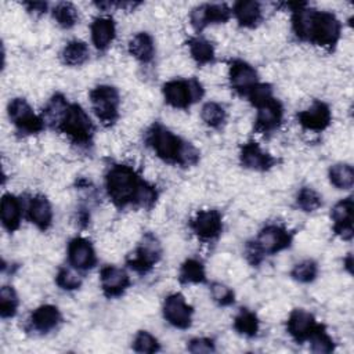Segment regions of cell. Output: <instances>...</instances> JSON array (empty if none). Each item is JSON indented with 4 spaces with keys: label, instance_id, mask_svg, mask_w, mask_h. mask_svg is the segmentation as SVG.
I'll return each mask as SVG.
<instances>
[{
    "label": "cell",
    "instance_id": "37",
    "mask_svg": "<svg viewBox=\"0 0 354 354\" xmlns=\"http://www.w3.org/2000/svg\"><path fill=\"white\" fill-rule=\"evenodd\" d=\"M55 283L64 290H76L82 286V277L72 266L61 267L55 275Z\"/></svg>",
    "mask_w": 354,
    "mask_h": 354
},
{
    "label": "cell",
    "instance_id": "22",
    "mask_svg": "<svg viewBox=\"0 0 354 354\" xmlns=\"http://www.w3.org/2000/svg\"><path fill=\"white\" fill-rule=\"evenodd\" d=\"M28 218L40 231H47L53 224V207L44 195H35L28 203Z\"/></svg>",
    "mask_w": 354,
    "mask_h": 354
},
{
    "label": "cell",
    "instance_id": "44",
    "mask_svg": "<svg viewBox=\"0 0 354 354\" xmlns=\"http://www.w3.org/2000/svg\"><path fill=\"white\" fill-rule=\"evenodd\" d=\"M351 266H353V257H351V254H348V256L344 259V267L347 268L348 272H351V268H353Z\"/></svg>",
    "mask_w": 354,
    "mask_h": 354
},
{
    "label": "cell",
    "instance_id": "34",
    "mask_svg": "<svg viewBox=\"0 0 354 354\" xmlns=\"http://www.w3.org/2000/svg\"><path fill=\"white\" fill-rule=\"evenodd\" d=\"M307 342H310L311 351L318 353V354H329L335 350V342L328 335L325 325H322V324H318L315 326V329L313 330V333L310 335Z\"/></svg>",
    "mask_w": 354,
    "mask_h": 354
},
{
    "label": "cell",
    "instance_id": "11",
    "mask_svg": "<svg viewBox=\"0 0 354 354\" xmlns=\"http://www.w3.org/2000/svg\"><path fill=\"white\" fill-rule=\"evenodd\" d=\"M189 228L202 242H212L217 239L223 231V216L216 209L199 210L195 217L189 220Z\"/></svg>",
    "mask_w": 354,
    "mask_h": 354
},
{
    "label": "cell",
    "instance_id": "29",
    "mask_svg": "<svg viewBox=\"0 0 354 354\" xmlns=\"http://www.w3.org/2000/svg\"><path fill=\"white\" fill-rule=\"evenodd\" d=\"M178 281L184 285L206 282V272H205L203 263L194 257L187 259L180 267Z\"/></svg>",
    "mask_w": 354,
    "mask_h": 354
},
{
    "label": "cell",
    "instance_id": "24",
    "mask_svg": "<svg viewBox=\"0 0 354 354\" xmlns=\"http://www.w3.org/2000/svg\"><path fill=\"white\" fill-rule=\"evenodd\" d=\"M231 11L238 24L243 28H256L263 21L261 4L254 0L236 1Z\"/></svg>",
    "mask_w": 354,
    "mask_h": 354
},
{
    "label": "cell",
    "instance_id": "19",
    "mask_svg": "<svg viewBox=\"0 0 354 354\" xmlns=\"http://www.w3.org/2000/svg\"><path fill=\"white\" fill-rule=\"evenodd\" d=\"M61 322L62 315L58 307L53 304H43L32 311L28 319V329L39 335H47L57 329Z\"/></svg>",
    "mask_w": 354,
    "mask_h": 354
},
{
    "label": "cell",
    "instance_id": "28",
    "mask_svg": "<svg viewBox=\"0 0 354 354\" xmlns=\"http://www.w3.org/2000/svg\"><path fill=\"white\" fill-rule=\"evenodd\" d=\"M88 46L82 40L68 41L61 51V59L68 66H80L88 59Z\"/></svg>",
    "mask_w": 354,
    "mask_h": 354
},
{
    "label": "cell",
    "instance_id": "36",
    "mask_svg": "<svg viewBox=\"0 0 354 354\" xmlns=\"http://www.w3.org/2000/svg\"><path fill=\"white\" fill-rule=\"evenodd\" d=\"M296 206L303 212H315L322 206V196L310 187H303L296 195Z\"/></svg>",
    "mask_w": 354,
    "mask_h": 354
},
{
    "label": "cell",
    "instance_id": "12",
    "mask_svg": "<svg viewBox=\"0 0 354 354\" xmlns=\"http://www.w3.org/2000/svg\"><path fill=\"white\" fill-rule=\"evenodd\" d=\"M163 318L177 329H188L192 324L194 308L189 306L181 293L169 295L162 307Z\"/></svg>",
    "mask_w": 354,
    "mask_h": 354
},
{
    "label": "cell",
    "instance_id": "2",
    "mask_svg": "<svg viewBox=\"0 0 354 354\" xmlns=\"http://www.w3.org/2000/svg\"><path fill=\"white\" fill-rule=\"evenodd\" d=\"M105 189L118 209H152L158 201V191L147 183L131 166L112 165L105 173Z\"/></svg>",
    "mask_w": 354,
    "mask_h": 354
},
{
    "label": "cell",
    "instance_id": "23",
    "mask_svg": "<svg viewBox=\"0 0 354 354\" xmlns=\"http://www.w3.org/2000/svg\"><path fill=\"white\" fill-rule=\"evenodd\" d=\"M91 40L98 51H105L115 39L116 26L109 17H97L90 25Z\"/></svg>",
    "mask_w": 354,
    "mask_h": 354
},
{
    "label": "cell",
    "instance_id": "3",
    "mask_svg": "<svg viewBox=\"0 0 354 354\" xmlns=\"http://www.w3.org/2000/svg\"><path fill=\"white\" fill-rule=\"evenodd\" d=\"M285 6L292 11V30L299 40L326 50L335 48L342 35V24L335 14L311 8L307 3Z\"/></svg>",
    "mask_w": 354,
    "mask_h": 354
},
{
    "label": "cell",
    "instance_id": "41",
    "mask_svg": "<svg viewBox=\"0 0 354 354\" xmlns=\"http://www.w3.org/2000/svg\"><path fill=\"white\" fill-rule=\"evenodd\" d=\"M210 295H212L213 300L221 307L231 306L235 301L234 290L221 282H213L210 285Z\"/></svg>",
    "mask_w": 354,
    "mask_h": 354
},
{
    "label": "cell",
    "instance_id": "14",
    "mask_svg": "<svg viewBox=\"0 0 354 354\" xmlns=\"http://www.w3.org/2000/svg\"><path fill=\"white\" fill-rule=\"evenodd\" d=\"M228 76L231 88L242 97H245L256 83H259L257 71L246 61L238 58L230 61Z\"/></svg>",
    "mask_w": 354,
    "mask_h": 354
},
{
    "label": "cell",
    "instance_id": "38",
    "mask_svg": "<svg viewBox=\"0 0 354 354\" xmlns=\"http://www.w3.org/2000/svg\"><path fill=\"white\" fill-rule=\"evenodd\" d=\"M318 275V264L314 260H303L293 266L290 277L301 283L313 282Z\"/></svg>",
    "mask_w": 354,
    "mask_h": 354
},
{
    "label": "cell",
    "instance_id": "31",
    "mask_svg": "<svg viewBox=\"0 0 354 354\" xmlns=\"http://www.w3.org/2000/svg\"><path fill=\"white\" fill-rule=\"evenodd\" d=\"M329 181L337 189H350L354 185V169L347 163H336L329 169Z\"/></svg>",
    "mask_w": 354,
    "mask_h": 354
},
{
    "label": "cell",
    "instance_id": "40",
    "mask_svg": "<svg viewBox=\"0 0 354 354\" xmlns=\"http://www.w3.org/2000/svg\"><path fill=\"white\" fill-rule=\"evenodd\" d=\"M248 100H249V102L253 105V106H256V108H259L260 105H263V104H266L267 101H270L271 98H274V94H272V86L271 84H268V83H256L249 91H248V94L245 95Z\"/></svg>",
    "mask_w": 354,
    "mask_h": 354
},
{
    "label": "cell",
    "instance_id": "32",
    "mask_svg": "<svg viewBox=\"0 0 354 354\" xmlns=\"http://www.w3.org/2000/svg\"><path fill=\"white\" fill-rule=\"evenodd\" d=\"M201 118L205 122V124H207L212 129L218 130L225 124L227 112H225L224 106L220 105L218 102L209 101L202 106Z\"/></svg>",
    "mask_w": 354,
    "mask_h": 354
},
{
    "label": "cell",
    "instance_id": "17",
    "mask_svg": "<svg viewBox=\"0 0 354 354\" xmlns=\"http://www.w3.org/2000/svg\"><path fill=\"white\" fill-rule=\"evenodd\" d=\"M101 289L105 297L115 299L120 297L131 285L129 274L116 266H105L100 271Z\"/></svg>",
    "mask_w": 354,
    "mask_h": 354
},
{
    "label": "cell",
    "instance_id": "1",
    "mask_svg": "<svg viewBox=\"0 0 354 354\" xmlns=\"http://www.w3.org/2000/svg\"><path fill=\"white\" fill-rule=\"evenodd\" d=\"M41 118L46 126L65 134L77 148L88 149L93 145L94 123L79 104L69 102L62 94L57 93L50 98Z\"/></svg>",
    "mask_w": 354,
    "mask_h": 354
},
{
    "label": "cell",
    "instance_id": "26",
    "mask_svg": "<svg viewBox=\"0 0 354 354\" xmlns=\"http://www.w3.org/2000/svg\"><path fill=\"white\" fill-rule=\"evenodd\" d=\"M129 53L142 65H148L155 57V43L149 33L138 32L129 40Z\"/></svg>",
    "mask_w": 354,
    "mask_h": 354
},
{
    "label": "cell",
    "instance_id": "33",
    "mask_svg": "<svg viewBox=\"0 0 354 354\" xmlns=\"http://www.w3.org/2000/svg\"><path fill=\"white\" fill-rule=\"evenodd\" d=\"M53 18L55 19V22L64 28V29H71L73 28L77 21H79V14H77V8L68 1H62L55 4V7L53 8Z\"/></svg>",
    "mask_w": 354,
    "mask_h": 354
},
{
    "label": "cell",
    "instance_id": "5",
    "mask_svg": "<svg viewBox=\"0 0 354 354\" xmlns=\"http://www.w3.org/2000/svg\"><path fill=\"white\" fill-rule=\"evenodd\" d=\"M293 232H290L285 225L268 224L263 227L257 236L248 242L246 257L252 266H257L263 261L266 256L277 254L292 245Z\"/></svg>",
    "mask_w": 354,
    "mask_h": 354
},
{
    "label": "cell",
    "instance_id": "35",
    "mask_svg": "<svg viewBox=\"0 0 354 354\" xmlns=\"http://www.w3.org/2000/svg\"><path fill=\"white\" fill-rule=\"evenodd\" d=\"M19 307V299L15 289L10 285H4L0 289V315L3 319L12 318Z\"/></svg>",
    "mask_w": 354,
    "mask_h": 354
},
{
    "label": "cell",
    "instance_id": "39",
    "mask_svg": "<svg viewBox=\"0 0 354 354\" xmlns=\"http://www.w3.org/2000/svg\"><path fill=\"white\" fill-rule=\"evenodd\" d=\"M133 350L137 353L152 354V353H156L160 350V344L153 335H151L147 330H140V332H137V335L133 340Z\"/></svg>",
    "mask_w": 354,
    "mask_h": 354
},
{
    "label": "cell",
    "instance_id": "9",
    "mask_svg": "<svg viewBox=\"0 0 354 354\" xmlns=\"http://www.w3.org/2000/svg\"><path fill=\"white\" fill-rule=\"evenodd\" d=\"M7 113L17 131L22 136L37 134L46 129L41 115H36L25 98H12L7 105Z\"/></svg>",
    "mask_w": 354,
    "mask_h": 354
},
{
    "label": "cell",
    "instance_id": "6",
    "mask_svg": "<svg viewBox=\"0 0 354 354\" xmlns=\"http://www.w3.org/2000/svg\"><path fill=\"white\" fill-rule=\"evenodd\" d=\"M162 93L167 105L176 109H188L203 97L205 90L198 79L191 77L166 82L162 87Z\"/></svg>",
    "mask_w": 354,
    "mask_h": 354
},
{
    "label": "cell",
    "instance_id": "20",
    "mask_svg": "<svg viewBox=\"0 0 354 354\" xmlns=\"http://www.w3.org/2000/svg\"><path fill=\"white\" fill-rule=\"evenodd\" d=\"M353 198L348 196L339 201L330 212L333 232L344 241H351L353 238Z\"/></svg>",
    "mask_w": 354,
    "mask_h": 354
},
{
    "label": "cell",
    "instance_id": "15",
    "mask_svg": "<svg viewBox=\"0 0 354 354\" xmlns=\"http://www.w3.org/2000/svg\"><path fill=\"white\" fill-rule=\"evenodd\" d=\"M239 162L245 169H250L254 171H267L278 163V159L274 158L271 153L263 151L256 141H248L241 145Z\"/></svg>",
    "mask_w": 354,
    "mask_h": 354
},
{
    "label": "cell",
    "instance_id": "42",
    "mask_svg": "<svg viewBox=\"0 0 354 354\" xmlns=\"http://www.w3.org/2000/svg\"><path fill=\"white\" fill-rule=\"evenodd\" d=\"M189 353L194 354H202V353H214L216 351V346L214 342L209 337H194L188 342L187 346Z\"/></svg>",
    "mask_w": 354,
    "mask_h": 354
},
{
    "label": "cell",
    "instance_id": "16",
    "mask_svg": "<svg viewBox=\"0 0 354 354\" xmlns=\"http://www.w3.org/2000/svg\"><path fill=\"white\" fill-rule=\"evenodd\" d=\"M282 118H283V106L274 97L257 108V115L254 119V130L264 136L272 134L279 129L282 123Z\"/></svg>",
    "mask_w": 354,
    "mask_h": 354
},
{
    "label": "cell",
    "instance_id": "43",
    "mask_svg": "<svg viewBox=\"0 0 354 354\" xmlns=\"http://www.w3.org/2000/svg\"><path fill=\"white\" fill-rule=\"evenodd\" d=\"M22 4L32 15H41L48 10V4L46 1H25Z\"/></svg>",
    "mask_w": 354,
    "mask_h": 354
},
{
    "label": "cell",
    "instance_id": "4",
    "mask_svg": "<svg viewBox=\"0 0 354 354\" xmlns=\"http://www.w3.org/2000/svg\"><path fill=\"white\" fill-rule=\"evenodd\" d=\"M144 140L155 155L166 163L191 167L199 162V151L189 141L174 134L159 122L149 126V129L145 131Z\"/></svg>",
    "mask_w": 354,
    "mask_h": 354
},
{
    "label": "cell",
    "instance_id": "27",
    "mask_svg": "<svg viewBox=\"0 0 354 354\" xmlns=\"http://www.w3.org/2000/svg\"><path fill=\"white\" fill-rule=\"evenodd\" d=\"M187 46L189 50V54L192 59L199 65H207L212 64L216 58L214 55V47L213 44L201 36H192L187 40Z\"/></svg>",
    "mask_w": 354,
    "mask_h": 354
},
{
    "label": "cell",
    "instance_id": "30",
    "mask_svg": "<svg viewBox=\"0 0 354 354\" xmlns=\"http://www.w3.org/2000/svg\"><path fill=\"white\" fill-rule=\"evenodd\" d=\"M232 326L239 335L246 337H254L259 332V318L253 311L248 308H241V311L234 318Z\"/></svg>",
    "mask_w": 354,
    "mask_h": 354
},
{
    "label": "cell",
    "instance_id": "13",
    "mask_svg": "<svg viewBox=\"0 0 354 354\" xmlns=\"http://www.w3.org/2000/svg\"><path fill=\"white\" fill-rule=\"evenodd\" d=\"M66 254L69 266L77 271H88L97 264L95 250L91 242L83 236H75L69 241Z\"/></svg>",
    "mask_w": 354,
    "mask_h": 354
},
{
    "label": "cell",
    "instance_id": "8",
    "mask_svg": "<svg viewBox=\"0 0 354 354\" xmlns=\"http://www.w3.org/2000/svg\"><path fill=\"white\" fill-rule=\"evenodd\" d=\"M160 257L162 246L159 239L153 234L147 232L142 235L137 248L126 259V264L134 272L144 275L148 274L159 263Z\"/></svg>",
    "mask_w": 354,
    "mask_h": 354
},
{
    "label": "cell",
    "instance_id": "10",
    "mask_svg": "<svg viewBox=\"0 0 354 354\" xmlns=\"http://www.w3.org/2000/svg\"><path fill=\"white\" fill-rule=\"evenodd\" d=\"M231 15V8L224 3H205L192 8L189 21L196 32H202L207 25L225 24Z\"/></svg>",
    "mask_w": 354,
    "mask_h": 354
},
{
    "label": "cell",
    "instance_id": "18",
    "mask_svg": "<svg viewBox=\"0 0 354 354\" xmlns=\"http://www.w3.org/2000/svg\"><path fill=\"white\" fill-rule=\"evenodd\" d=\"M297 122L304 130L322 131L332 122V112L328 104L322 101H314L307 109L300 111L297 115Z\"/></svg>",
    "mask_w": 354,
    "mask_h": 354
},
{
    "label": "cell",
    "instance_id": "25",
    "mask_svg": "<svg viewBox=\"0 0 354 354\" xmlns=\"http://www.w3.org/2000/svg\"><path fill=\"white\" fill-rule=\"evenodd\" d=\"M0 214H1L3 227L8 232L17 231L21 225V217H22L21 201L12 194H4L1 198Z\"/></svg>",
    "mask_w": 354,
    "mask_h": 354
},
{
    "label": "cell",
    "instance_id": "7",
    "mask_svg": "<svg viewBox=\"0 0 354 354\" xmlns=\"http://www.w3.org/2000/svg\"><path fill=\"white\" fill-rule=\"evenodd\" d=\"M91 108L105 127L113 126L119 119V106H120V95L118 88L109 84H100L94 87L90 94Z\"/></svg>",
    "mask_w": 354,
    "mask_h": 354
},
{
    "label": "cell",
    "instance_id": "21",
    "mask_svg": "<svg viewBox=\"0 0 354 354\" xmlns=\"http://www.w3.org/2000/svg\"><path fill=\"white\" fill-rule=\"evenodd\" d=\"M317 325L318 324L315 322V318L311 313L303 308H295L286 321V330L295 342L301 344L308 340Z\"/></svg>",
    "mask_w": 354,
    "mask_h": 354
}]
</instances>
